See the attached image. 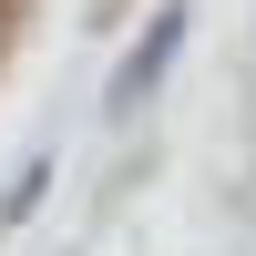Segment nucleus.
I'll use <instances>...</instances> for the list:
<instances>
[{
  "mask_svg": "<svg viewBox=\"0 0 256 256\" xmlns=\"http://www.w3.org/2000/svg\"><path fill=\"white\" fill-rule=\"evenodd\" d=\"M184 20H195L184 0H154V10H144V31H134V52L113 62V92H102L113 113H144V102L164 92V72H174V52H184Z\"/></svg>",
  "mask_w": 256,
  "mask_h": 256,
  "instance_id": "obj_1",
  "label": "nucleus"
},
{
  "mask_svg": "<svg viewBox=\"0 0 256 256\" xmlns=\"http://www.w3.org/2000/svg\"><path fill=\"white\" fill-rule=\"evenodd\" d=\"M41 195H52V154H31V164H20V174H10V195H0V236H10V226L31 216Z\"/></svg>",
  "mask_w": 256,
  "mask_h": 256,
  "instance_id": "obj_2",
  "label": "nucleus"
}]
</instances>
